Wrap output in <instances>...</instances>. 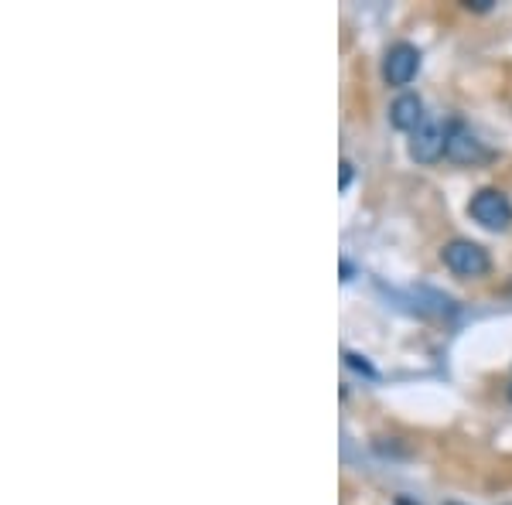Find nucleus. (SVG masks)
Segmentation results:
<instances>
[{
    "label": "nucleus",
    "mask_w": 512,
    "mask_h": 505,
    "mask_svg": "<svg viewBox=\"0 0 512 505\" xmlns=\"http://www.w3.org/2000/svg\"><path fill=\"white\" fill-rule=\"evenodd\" d=\"M342 280H352V263L342 260Z\"/></svg>",
    "instance_id": "1a4fd4ad"
},
{
    "label": "nucleus",
    "mask_w": 512,
    "mask_h": 505,
    "mask_svg": "<svg viewBox=\"0 0 512 505\" xmlns=\"http://www.w3.org/2000/svg\"><path fill=\"white\" fill-rule=\"evenodd\" d=\"M448 157L458 164H475L485 157L482 140L472 134V127L461 120H451V134H448Z\"/></svg>",
    "instance_id": "39448f33"
},
{
    "label": "nucleus",
    "mask_w": 512,
    "mask_h": 505,
    "mask_svg": "<svg viewBox=\"0 0 512 505\" xmlns=\"http://www.w3.org/2000/svg\"><path fill=\"white\" fill-rule=\"evenodd\" d=\"M345 362H349L352 369H359V372H366V376H376L373 372V366H369L366 359H362V355H355V352H345Z\"/></svg>",
    "instance_id": "0eeeda50"
},
{
    "label": "nucleus",
    "mask_w": 512,
    "mask_h": 505,
    "mask_svg": "<svg viewBox=\"0 0 512 505\" xmlns=\"http://www.w3.org/2000/svg\"><path fill=\"white\" fill-rule=\"evenodd\" d=\"M390 123L396 130H403V134H414L420 123H424V99L414 93L396 96L390 106Z\"/></svg>",
    "instance_id": "423d86ee"
},
{
    "label": "nucleus",
    "mask_w": 512,
    "mask_h": 505,
    "mask_svg": "<svg viewBox=\"0 0 512 505\" xmlns=\"http://www.w3.org/2000/svg\"><path fill=\"white\" fill-rule=\"evenodd\" d=\"M448 134H451V123L441 120H424L420 127L410 134V157L417 164H434L448 154Z\"/></svg>",
    "instance_id": "7ed1b4c3"
},
{
    "label": "nucleus",
    "mask_w": 512,
    "mask_h": 505,
    "mask_svg": "<svg viewBox=\"0 0 512 505\" xmlns=\"http://www.w3.org/2000/svg\"><path fill=\"white\" fill-rule=\"evenodd\" d=\"M509 400H512V383H509Z\"/></svg>",
    "instance_id": "9d476101"
},
{
    "label": "nucleus",
    "mask_w": 512,
    "mask_h": 505,
    "mask_svg": "<svg viewBox=\"0 0 512 505\" xmlns=\"http://www.w3.org/2000/svg\"><path fill=\"white\" fill-rule=\"evenodd\" d=\"M468 215H472L482 229H489V233H502V229L512 226V202L499 188H482V192L472 198V205H468Z\"/></svg>",
    "instance_id": "f03ea898"
},
{
    "label": "nucleus",
    "mask_w": 512,
    "mask_h": 505,
    "mask_svg": "<svg viewBox=\"0 0 512 505\" xmlns=\"http://www.w3.org/2000/svg\"><path fill=\"white\" fill-rule=\"evenodd\" d=\"M349 181H352V164L342 161V188H349Z\"/></svg>",
    "instance_id": "6e6552de"
},
{
    "label": "nucleus",
    "mask_w": 512,
    "mask_h": 505,
    "mask_svg": "<svg viewBox=\"0 0 512 505\" xmlns=\"http://www.w3.org/2000/svg\"><path fill=\"white\" fill-rule=\"evenodd\" d=\"M420 69V52L410 41H396L383 59V76L390 86H410Z\"/></svg>",
    "instance_id": "20e7f679"
},
{
    "label": "nucleus",
    "mask_w": 512,
    "mask_h": 505,
    "mask_svg": "<svg viewBox=\"0 0 512 505\" xmlns=\"http://www.w3.org/2000/svg\"><path fill=\"white\" fill-rule=\"evenodd\" d=\"M441 260L454 277H465V280H475V277H485L492 270V256L485 246L472 243V239H451L448 246L441 250Z\"/></svg>",
    "instance_id": "f257e3e1"
}]
</instances>
